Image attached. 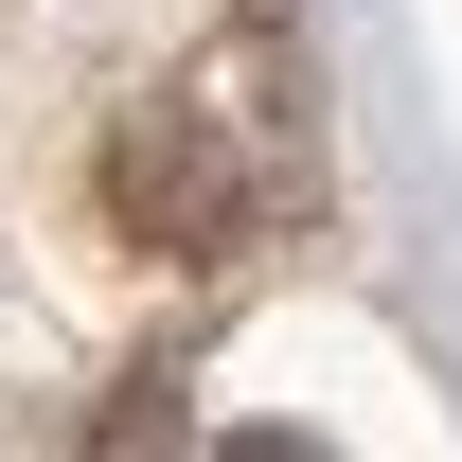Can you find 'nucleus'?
Instances as JSON below:
<instances>
[{"label": "nucleus", "mask_w": 462, "mask_h": 462, "mask_svg": "<svg viewBox=\"0 0 462 462\" xmlns=\"http://www.w3.org/2000/svg\"><path fill=\"white\" fill-rule=\"evenodd\" d=\"M107 196H125V231H143V249H178V267H231V249H249V231L302 196L285 71H267V54H214L178 107H143V125H125Z\"/></svg>", "instance_id": "nucleus-1"}]
</instances>
